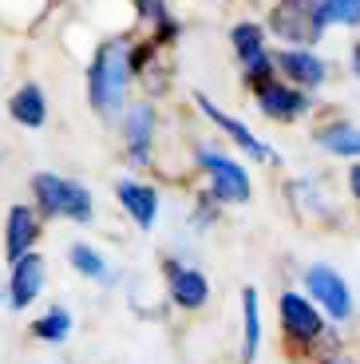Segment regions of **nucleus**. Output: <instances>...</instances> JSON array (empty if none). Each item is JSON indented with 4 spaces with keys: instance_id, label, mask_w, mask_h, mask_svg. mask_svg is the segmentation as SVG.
<instances>
[{
    "instance_id": "1",
    "label": "nucleus",
    "mask_w": 360,
    "mask_h": 364,
    "mask_svg": "<svg viewBox=\"0 0 360 364\" xmlns=\"http://www.w3.org/2000/svg\"><path fill=\"white\" fill-rule=\"evenodd\" d=\"M135 44L127 36H107L88 60V75H83V91H88L91 111H100L103 119H115L127 107L131 83H135Z\"/></svg>"
},
{
    "instance_id": "2",
    "label": "nucleus",
    "mask_w": 360,
    "mask_h": 364,
    "mask_svg": "<svg viewBox=\"0 0 360 364\" xmlns=\"http://www.w3.org/2000/svg\"><path fill=\"white\" fill-rule=\"evenodd\" d=\"M32 206L44 218H63L75 222V226H91V218H95V194H91L88 182L55 171L32 174Z\"/></svg>"
},
{
    "instance_id": "3",
    "label": "nucleus",
    "mask_w": 360,
    "mask_h": 364,
    "mask_svg": "<svg viewBox=\"0 0 360 364\" xmlns=\"http://www.w3.org/2000/svg\"><path fill=\"white\" fill-rule=\"evenodd\" d=\"M194 163H198L202 178H206V194L218 202V206H245V202L253 198L250 166H245L238 155L222 151L218 143H198Z\"/></svg>"
},
{
    "instance_id": "4",
    "label": "nucleus",
    "mask_w": 360,
    "mask_h": 364,
    "mask_svg": "<svg viewBox=\"0 0 360 364\" xmlns=\"http://www.w3.org/2000/svg\"><path fill=\"white\" fill-rule=\"evenodd\" d=\"M277 325H281V333H285L289 345L317 348L324 337H329V325H333V321L324 317L321 305H317L305 289H281V297H277Z\"/></svg>"
},
{
    "instance_id": "5",
    "label": "nucleus",
    "mask_w": 360,
    "mask_h": 364,
    "mask_svg": "<svg viewBox=\"0 0 360 364\" xmlns=\"http://www.w3.org/2000/svg\"><path fill=\"white\" fill-rule=\"evenodd\" d=\"M301 289L321 305V313L333 321V325H344V321H352V313H356L349 277H344L341 269H333V265H324V262L305 265V273H301Z\"/></svg>"
},
{
    "instance_id": "6",
    "label": "nucleus",
    "mask_w": 360,
    "mask_h": 364,
    "mask_svg": "<svg viewBox=\"0 0 360 364\" xmlns=\"http://www.w3.org/2000/svg\"><path fill=\"white\" fill-rule=\"evenodd\" d=\"M154 135H159V111L151 100H135L119 111V139L131 166H154Z\"/></svg>"
},
{
    "instance_id": "7",
    "label": "nucleus",
    "mask_w": 360,
    "mask_h": 364,
    "mask_svg": "<svg viewBox=\"0 0 360 364\" xmlns=\"http://www.w3.org/2000/svg\"><path fill=\"white\" fill-rule=\"evenodd\" d=\"M253 103H258V111L270 123H297V119H305L309 111L317 107L313 91L305 87H293L289 80H281V75H270V80L253 83Z\"/></svg>"
},
{
    "instance_id": "8",
    "label": "nucleus",
    "mask_w": 360,
    "mask_h": 364,
    "mask_svg": "<svg viewBox=\"0 0 360 364\" xmlns=\"http://www.w3.org/2000/svg\"><path fill=\"white\" fill-rule=\"evenodd\" d=\"M270 32H265V24H258V20H238L234 28H230V48H234L238 64H242V80L250 83H261L270 80V75H277V68H273V52H270Z\"/></svg>"
},
{
    "instance_id": "9",
    "label": "nucleus",
    "mask_w": 360,
    "mask_h": 364,
    "mask_svg": "<svg viewBox=\"0 0 360 364\" xmlns=\"http://www.w3.org/2000/svg\"><path fill=\"white\" fill-rule=\"evenodd\" d=\"M194 103H198V111H202V115H206L210 123H214V127H218L226 139H230V143L238 146V155H245L250 163H265V166H277V163H281V159H277V151H273L270 143H261V139L253 135V131L245 127V123H242L238 115H230L226 107H218V103L210 100L206 91H194Z\"/></svg>"
},
{
    "instance_id": "10",
    "label": "nucleus",
    "mask_w": 360,
    "mask_h": 364,
    "mask_svg": "<svg viewBox=\"0 0 360 364\" xmlns=\"http://www.w3.org/2000/svg\"><path fill=\"white\" fill-rule=\"evenodd\" d=\"M313 4L317 0H273L265 32H270L277 44H317L324 32L317 28Z\"/></svg>"
},
{
    "instance_id": "11",
    "label": "nucleus",
    "mask_w": 360,
    "mask_h": 364,
    "mask_svg": "<svg viewBox=\"0 0 360 364\" xmlns=\"http://www.w3.org/2000/svg\"><path fill=\"white\" fill-rule=\"evenodd\" d=\"M273 68H277L281 80L305 91H317L329 83V60L321 52H313V44H281L273 52Z\"/></svg>"
},
{
    "instance_id": "12",
    "label": "nucleus",
    "mask_w": 360,
    "mask_h": 364,
    "mask_svg": "<svg viewBox=\"0 0 360 364\" xmlns=\"http://www.w3.org/2000/svg\"><path fill=\"white\" fill-rule=\"evenodd\" d=\"M162 285H166V297H171L182 313L206 309L210 277L198 269V265L182 262V257H166V262H162Z\"/></svg>"
},
{
    "instance_id": "13",
    "label": "nucleus",
    "mask_w": 360,
    "mask_h": 364,
    "mask_svg": "<svg viewBox=\"0 0 360 364\" xmlns=\"http://www.w3.org/2000/svg\"><path fill=\"white\" fill-rule=\"evenodd\" d=\"M12 273H9V309L24 313L28 305H36L40 293H44L48 285V262L44 254H36V250H28V254H20L16 262H9Z\"/></svg>"
},
{
    "instance_id": "14",
    "label": "nucleus",
    "mask_w": 360,
    "mask_h": 364,
    "mask_svg": "<svg viewBox=\"0 0 360 364\" xmlns=\"http://www.w3.org/2000/svg\"><path fill=\"white\" fill-rule=\"evenodd\" d=\"M115 202L123 206V214L135 222L143 234H151V230L159 226L162 198H159V191H154L151 182H143V178H119L115 182Z\"/></svg>"
},
{
    "instance_id": "15",
    "label": "nucleus",
    "mask_w": 360,
    "mask_h": 364,
    "mask_svg": "<svg viewBox=\"0 0 360 364\" xmlns=\"http://www.w3.org/2000/svg\"><path fill=\"white\" fill-rule=\"evenodd\" d=\"M40 234H44V214H40L32 202H16V206H9V214H4V257L16 262L20 254L36 250Z\"/></svg>"
},
{
    "instance_id": "16",
    "label": "nucleus",
    "mask_w": 360,
    "mask_h": 364,
    "mask_svg": "<svg viewBox=\"0 0 360 364\" xmlns=\"http://www.w3.org/2000/svg\"><path fill=\"white\" fill-rule=\"evenodd\" d=\"M9 119L16 123V127H28V131H36L48 123V95L40 83H20L16 91H12V100H9Z\"/></svg>"
},
{
    "instance_id": "17",
    "label": "nucleus",
    "mask_w": 360,
    "mask_h": 364,
    "mask_svg": "<svg viewBox=\"0 0 360 364\" xmlns=\"http://www.w3.org/2000/svg\"><path fill=\"white\" fill-rule=\"evenodd\" d=\"M313 143L321 146L324 155L344 159V163L360 159V127H356V123H349V119H333V123L317 127L313 131Z\"/></svg>"
},
{
    "instance_id": "18",
    "label": "nucleus",
    "mask_w": 360,
    "mask_h": 364,
    "mask_svg": "<svg viewBox=\"0 0 360 364\" xmlns=\"http://www.w3.org/2000/svg\"><path fill=\"white\" fill-rule=\"evenodd\" d=\"M68 265L80 273L83 282H95V285H115V269H111L107 254L91 242H72L68 246Z\"/></svg>"
},
{
    "instance_id": "19",
    "label": "nucleus",
    "mask_w": 360,
    "mask_h": 364,
    "mask_svg": "<svg viewBox=\"0 0 360 364\" xmlns=\"http://www.w3.org/2000/svg\"><path fill=\"white\" fill-rule=\"evenodd\" d=\"M261 353V297L253 285L242 289V345H238V360L253 364Z\"/></svg>"
},
{
    "instance_id": "20",
    "label": "nucleus",
    "mask_w": 360,
    "mask_h": 364,
    "mask_svg": "<svg viewBox=\"0 0 360 364\" xmlns=\"http://www.w3.org/2000/svg\"><path fill=\"white\" fill-rule=\"evenodd\" d=\"M72 328H75V321H72V309H68V305H48V309L32 321V337L44 341V345H63V341L72 337Z\"/></svg>"
},
{
    "instance_id": "21",
    "label": "nucleus",
    "mask_w": 360,
    "mask_h": 364,
    "mask_svg": "<svg viewBox=\"0 0 360 364\" xmlns=\"http://www.w3.org/2000/svg\"><path fill=\"white\" fill-rule=\"evenodd\" d=\"M317 28H360V0H317L313 4Z\"/></svg>"
},
{
    "instance_id": "22",
    "label": "nucleus",
    "mask_w": 360,
    "mask_h": 364,
    "mask_svg": "<svg viewBox=\"0 0 360 364\" xmlns=\"http://www.w3.org/2000/svg\"><path fill=\"white\" fill-rule=\"evenodd\" d=\"M349 194L360 202V159H352V166H349Z\"/></svg>"
},
{
    "instance_id": "23",
    "label": "nucleus",
    "mask_w": 360,
    "mask_h": 364,
    "mask_svg": "<svg viewBox=\"0 0 360 364\" xmlns=\"http://www.w3.org/2000/svg\"><path fill=\"white\" fill-rule=\"evenodd\" d=\"M313 364H356V360H352L349 353H341V348H337V353H324V356H317Z\"/></svg>"
},
{
    "instance_id": "24",
    "label": "nucleus",
    "mask_w": 360,
    "mask_h": 364,
    "mask_svg": "<svg viewBox=\"0 0 360 364\" xmlns=\"http://www.w3.org/2000/svg\"><path fill=\"white\" fill-rule=\"evenodd\" d=\"M349 68H352V75L360 80V40L352 44V55H349Z\"/></svg>"
}]
</instances>
